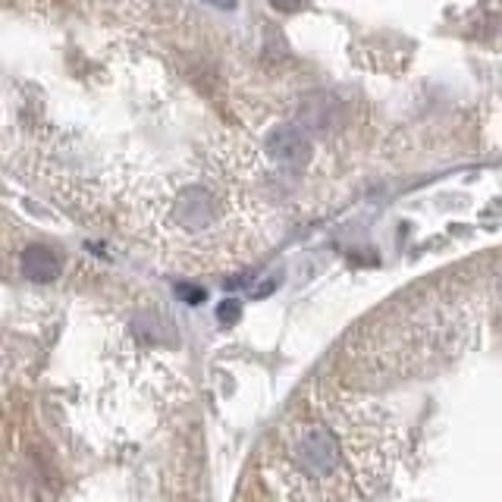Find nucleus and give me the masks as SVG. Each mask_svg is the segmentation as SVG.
Masks as SVG:
<instances>
[{
  "label": "nucleus",
  "mask_w": 502,
  "mask_h": 502,
  "mask_svg": "<svg viewBox=\"0 0 502 502\" xmlns=\"http://www.w3.org/2000/svg\"><path fill=\"white\" fill-rule=\"evenodd\" d=\"M389 405L340 383H311L271 430L261 471L277 502H373L402 462Z\"/></svg>",
  "instance_id": "obj_1"
},
{
  "label": "nucleus",
  "mask_w": 502,
  "mask_h": 502,
  "mask_svg": "<svg viewBox=\"0 0 502 502\" xmlns=\"http://www.w3.org/2000/svg\"><path fill=\"white\" fill-rule=\"evenodd\" d=\"M258 176V151L220 142L185 170L145 185L129 208V226L163 264L232 271L273 239Z\"/></svg>",
  "instance_id": "obj_2"
},
{
  "label": "nucleus",
  "mask_w": 502,
  "mask_h": 502,
  "mask_svg": "<svg viewBox=\"0 0 502 502\" xmlns=\"http://www.w3.org/2000/svg\"><path fill=\"white\" fill-rule=\"evenodd\" d=\"M271 148V157L279 163V167H289V170H302L308 161H311V142L302 129L295 126H279L277 132L267 142Z\"/></svg>",
  "instance_id": "obj_3"
},
{
  "label": "nucleus",
  "mask_w": 502,
  "mask_h": 502,
  "mask_svg": "<svg viewBox=\"0 0 502 502\" xmlns=\"http://www.w3.org/2000/svg\"><path fill=\"white\" fill-rule=\"evenodd\" d=\"M60 273V264H57V255L44 245H32L22 255V277L28 283H51Z\"/></svg>",
  "instance_id": "obj_4"
},
{
  "label": "nucleus",
  "mask_w": 502,
  "mask_h": 502,
  "mask_svg": "<svg viewBox=\"0 0 502 502\" xmlns=\"http://www.w3.org/2000/svg\"><path fill=\"white\" fill-rule=\"evenodd\" d=\"M271 4L277 10H286V13H289V10H299L302 7V0H271Z\"/></svg>",
  "instance_id": "obj_5"
}]
</instances>
